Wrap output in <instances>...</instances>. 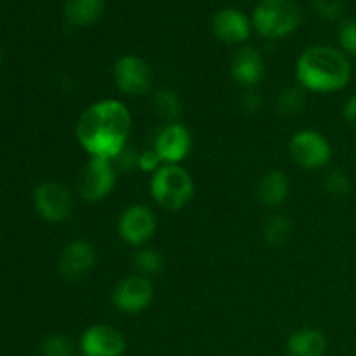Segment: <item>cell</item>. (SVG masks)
<instances>
[{
  "mask_svg": "<svg viewBox=\"0 0 356 356\" xmlns=\"http://www.w3.org/2000/svg\"><path fill=\"white\" fill-rule=\"evenodd\" d=\"M33 205L47 222H63L73 211V197L63 184L45 181L33 191Z\"/></svg>",
  "mask_w": 356,
  "mask_h": 356,
  "instance_id": "obj_8",
  "label": "cell"
},
{
  "mask_svg": "<svg viewBox=\"0 0 356 356\" xmlns=\"http://www.w3.org/2000/svg\"><path fill=\"white\" fill-rule=\"evenodd\" d=\"M296 76L301 87L313 92H337L351 80V63L339 49L313 45L299 56Z\"/></svg>",
  "mask_w": 356,
  "mask_h": 356,
  "instance_id": "obj_2",
  "label": "cell"
},
{
  "mask_svg": "<svg viewBox=\"0 0 356 356\" xmlns=\"http://www.w3.org/2000/svg\"><path fill=\"white\" fill-rule=\"evenodd\" d=\"M327 351V337L318 329L302 327L287 339L289 356H323Z\"/></svg>",
  "mask_w": 356,
  "mask_h": 356,
  "instance_id": "obj_16",
  "label": "cell"
},
{
  "mask_svg": "<svg viewBox=\"0 0 356 356\" xmlns=\"http://www.w3.org/2000/svg\"><path fill=\"white\" fill-rule=\"evenodd\" d=\"M152 197L165 211H181L190 204L195 193L193 177L176 163H163L149 181Z\"/></svg>",
  "mask_w": 356,
  "mask_h": 356,
  "instance_id": "obj_3",
  "label": "cell"
},
{
  "mask_svg": "<svg viewBox=\"0 0 356 356\" xmlns=\"http://www.w3.org/2000/svg\"><path fill=\"white\" fill-rule=\"evenodd\" d=\"M113 79L122 94L138 97L145 96L152 89L153 73L145 59L134 54H125L115 63Z\"/></svg>",
  "mask_w": 356,
  "mask_h": 356,
  "instance_id": "obj_6",
  "label": "cell"
},
{
  "mask_svg": "<svg viewBox=\"0 0 356 356\" xmlns=\"http://www.w3.org/2000/svg\"><path fill=\"white\" fill-rule=\"evenodd\" d=\"M96 264V250L86 240H73L63 249L59 257V271L68 280L83 278Z\"/></svg>",
  "mask_w": 356,
  "mask_h": 356,
  "instance_id": "obj_13",
  "label": "cell"
},
{
  "mask_svg": "<svg viewBox=\"0 0 356 356\" xmlns=\"http://www.w3.org/2000/svg\"><path fill=\"white\" fill-rule=\"evenodd\" d=\"M242 106L245 111H257L261 106V96L257 90H254V87L247 89L242 96Z\"/></svg>",
  "mask_w": 356,
  "mask_h": 356,
  "instance_id": "obj_29",
  "label": "cell"
},
{
  "mask_svg": "<svg viewBox=\"0 0 356 356\" xmlns=\"http://www.w3.org/2000/svg\"><path fill=\"white\" fill-rule=\"evenodd\" d=\"M131 127V111L122 101L101 99L80 115L75 134L90 159L113 162L127 146Z\"/></svg>",
  "mask_w": 356,
  "mask_h": 356,
  "instance_id": "obj_1",
  "label": "cell"
},
{
  "mask_svg": "<svg viewBox=\"0 0 356 356\" xmlns=\"http://www.w3.org/2000/svg\"><path fill=\"white\" fill-rule=\"evenodd\" d=\"M313 7H315L316 13L320 14L325 19H339L344 14V0H312Z\"/></svg>",
  "mask_w": 356,
  "mask_h": 356,
  "instance_id": "obj_25",
  "label": "cell"
},
{
  "mask_svg": "<svg viewBox=\"0 0 356 356\" xmlns=\"http://www.w3.org/2000/svg\"><path fill=\"white\" fill-rule=\"evenodd\" d=\"M113 305L118 312L129 313H141L143 309L148 308L153 301V284L149 278L141 277V275H134V277H127L117 284L113 289Z\"/></svg>",
  "mask_w": 356,
  "mask_h": 356,
  "instance_id": "obj_10",
  "label": "cell"
},
{
  "mask_svg": "<svg viewBox=\"0 0 356 356\" xmlns=\"http://www.w3.org/2000/svg\"><path fill=\"white\" fill-rule=\"evenodd\" d=\"M343 115H344V120H346L351 127L356 129V94L355 96H351L350 101L344 104Z\"/></svg>",
  "mask_w": 356,
  "mask_h": 356,
  "instance_id": "obj_30",
  "label": "cell"
},
{
  "mask_svg": "<svg viewBox=\"0 0 356 356\" xmlns=\"http://www.w3.org/2000/svg\"><path fill=\"white\" fill-rule=\"evenodd\" d=\"M82 356H122L125 351V337L111 325H92L80 337Z\"/></svg>",
  "mask_w": 356,
  "mask_h": 356,
  "instance_id": "obj_12",
  "label": "cell"
},
{
  "mask_svg": "<svg viewBox=\"0 0 356 356\" xmlns=\"http://www.w3.org/2000/svg\"><path fill=\"white\" fill-rule=\"evenodd\" d=\"M292 222L287 216L273 214L266 219L263 226V236L268 245L280 247L291 238Z\"/></svg>",
  "mask_w": 356,
  "mask_h": 356,
  "instance_id": "obj_20",
  "label": "cell"
},
{
  "mask_svg": "<svg viewBox=\"0 0 356 356\" xmlns=\"http://www.w3.org/2000/svg\"><path fill=\"white\" fill-rule=\"evenodd\" d=\"M156 232V216L148 205L134 204L122 212L118 219V235L129 245L141 247Z\"/></svg>",
  "mask_w": 356,
  "mask_h": 356,
  "instance_id": "obj_9",
  "label": "cell"
},
{
  "mask_svg": "<svg viewBox=\"0 0 356 356\" xmlns=\"http://www.w3.org/2000/svg\"><path fill=\"white\" fill-rule=\"evenodd\" d=\"M212 30L225 44H243L250 35V21L242 10L226 7L214 16Z\"/></svg>",
  "mask_w": 356,
  "mask_h": 356,
  "instance_id": "obj_14",
  "label": "cell"
},
{
  "mask_svg": "<svg viewBox=\"0 0 356 356\" xmlns=\"http://www.w3.org/2000/svg\"><path fill=\"white\" fill-rule=\"evenodd\" d=\"M306 104L305 90L299 87H287L278 96V111L285 117H294L302 111Z\"/></svg>",
  "mask_w": 356,
  "mask_h": 356,
  "instance_id": "obj_22",
  "label": "cell"
},
{
  "mask_svg": "<svg viewBox=\"0 0 356 356\" xmlns=\"http://www.w3.org/2000/svg\"><path fill=\"white\" fill-rule=\"evenodd\" d=\"M323 188L332 197L343 198L351 191V179L343 170L332 169L323 176Z\"/></svg>",
  "mask_w": 356,
  "mask_h": 356,
  "instance_id": "obj_24",
  "label": "cell"
},
{
  "mask_svg": "<svg viewBox=\"0 0 356 356\" xmlns=\"http://www.w3.org/2000/svg\"><path fill=\"white\" fill-rule=\"evenodd\" d=\"M302 21L296 0H261L252 13V24L264 38L278 40L294 33Z\"/></svg>",
  "mask_w": 356,
  "mask_h": 356,
  "instance_id": "obj_4",
  "label": "cell"
},
{
  "mask_svg": "<svg viewBox=\"0 0 356 356\" xmlns=\"http://www.w3.org/2000/svg\"><path fill=\"white\" fill-rule=\"evenodd\" d=\"M106 0H66L65 17L73 26H90L101 19Z\"/></svg>",
  "mask_w": 356,
  "mask_h": 356,
  "instance_id": "obj_17",
  "label": "cell"
},
{
  "mask_svg": "<svg viewBox=\"0 0 356 356\" xmlns=\"http://www.w3.org/2000/svg\"><path fill=\"white\" fill-rule=\"evenodd\" d=\"M163 266H165V263H163V257L159 250L152 249V247H141L139 250H136L134 268L141 277H155L163 270Z\"/></svg>",
  "mask_w": 356,
  "mask_h": 356,
  "instance_id": "obj_21",
  "label": "cell"
},
{
  "mask_svg": "<svg viewBox=\"0 0 356 356\" xmlns=\"http://www.w3.org/2000/svg\"><path fill=\"white\" fill-rule=\"evenodd\" d=\"M162 165H163L162 159H160L159 153H156L153 148L139 152V162H138L139 170H143V172L155 174Z\"/></svg>",
  "mask_w": 356,
  "mask_h": 356,
  "instance_id": "obj_27",
  "label": "cell"
},
{
  "mask_svg": "<svg viewBox=\"0 0 356 356\" xmlns=\"http://www.w3.org/2000/svg\"><path fill=\"white\" fill-rule=\"evenodd\" d=\"M153 108L155 113L167 124H174L181 117L183 104H181L179 96L170 89H160L153 96Z\"/></svg>",
  "mask_w": 356,
  "mask_h": 356,
  "instance_id": "obj_19",
  "label": "cell"
},
{
  "mask_svg": "<svg viewBox=\"0 0 356 356\" xmlns=\"http://www.w3.org/2000/svg\"><path fill=\"white\" fill-rule=\"evenodd\" d=\"M339 42L344 52L356 58V19H348L341 24Z\"/></svg>",
  "mask_w": 356,
  "mask_h": 356,
  "instance_id": "obj_26",
  "label": "cell"
},
{
  "mask_svg": "<svg viewBox=\"0 0 356 356\" xmlns=\"http://www.w3.org/2000/svg\"><path fill=\"white\" fill-rule=\"evenodd\" d=\"M232 76L247 89L257 86L264 76V59L254 47H242L232 63Z\"/></svg>",
  "mask_w": 356,
  "mask_h": 356,
  "instance_id": "obj_15",
  "label": "cell"
},
{
  "mask_svg": "<svg viewBox=\"0 0 356 356\" xmlns=\"http://www.w3.org/2000/svg\"><path fill=\"white\" fill-rule=\"evenodd\" d=\"M138 162H139V153L136 149H132L131 146H125L124 149L120 152V155L113 160L115 167L117 170H124V172H131V170L138 169Z\"/></svg>",
  "mask_w": 356,
  "mask_h": 356,
  "instance_id": "obj_28",
  "label": "cell"
},
{
  "mask_svg": "<svg viewBox=\"0 0 356 356\" xmlns=\"http://www.w3.org/2000/svg\"><path fill=\"white\" fill-rule=\"evenodd\" d=\"M40 350L44 356H75V344L68 336H63V334H52L45 337Z\"/></svg>",
  "mask_w": 356,
  "mask_h": 356,
  "instance_id": "obj_23",
  "label": "cell"
},
{
  "mask_svg": "<svg viewBox=\"0 0 356 356\" xmlns=\"http://www.w3.org/2000/svg\"><path fill=\"white\" fill-rule=\"evenodd\" d=\"M291 191V181L289 176L282 170H271L266 176L261 177L259 186H257V195L261 202H264L270 207L284 204Z\"/></svg>",
  "mask_w": 356,
  "mask_h": 356,
  "instance_id": "obj_18",
  "label": "cell"
},
{
  "mask_svg": "<svg viewBox=\"0 0 356 356\" xmlns=\"http://www.w3.org/2000/svg\"><path fill=\"white\" fill-rule=\"evenodd\" d=\"M289 153L298 165L309 170L327 165L332 159L329 139L313 129L296 132L289 143Z\"/></svg>",
  "mask_w": 356,
  "mask_h": 356,
  "instance_id": "obj_5",
  "label": "cell"
},
{
  "mask_svg": "<svg viewBox=\"0 0 356 356\" xmlns=\"http://www.w3.org/2000/svg\"><path fill=\"white\" fill-rule=\"evenodd\" d=\"M191 139L190 131L179 122L174 124H165L155 138L153 149L159 153L163 163H176L179 165L191 152Z\"/></svg>",
  "mask_w": 356,
  "mask_h": 356,
  "instance_id": "obj_11",
  "label": "cell"
},
{
  "mask_svg": "<svg viewBox=\"0 0 356 356\" xmlns=\"http://www.w3.org/2000/svg\"><path fill=\"white\" fill-rule=\"evenodd\" d=\"M117 184V167L111 160L90 159L83 167L79 193L87 202H99L113 191Z\"/></svg>",
  "mask_w": 356,
  "mask_h": 356,
  "instance_id": "obj_7",
  "label": "cell"
},
{
  "mask_svg": "<svg viewBox=\"0 0 356 356\" xmlns=\"http://www.w3.org/2000/svg\"><path fill=\"white\" fill-rule=\"evenodd\" d=\"M2 59H3L2 58V51H0V66H2Z\"/></svg>",
  "mask_w": 356,
  "mask_h": 356,
  "instance_id": "obj_31",
  "label": "cell"
}]
</instances>
